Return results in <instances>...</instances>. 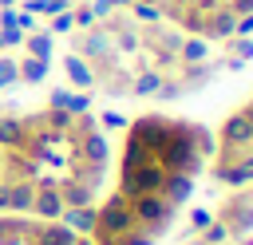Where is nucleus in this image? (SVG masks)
<instances>
[{
	"instance_id": "2",
	"label": "nucleus",
	"mask_w": 253,
	"mask_h": 245,
	"mask_svg": "<svg viewBox=\"0 0 253 245\" xmlns=\"http://www.w3.org/2000/svg\"><path fill=\"white\" fill-rule=\"evenodd\" d=\"M67 71H71V79H75L79 87H91V83H95V71H87V67H83V63L75 59V55L67 59Z\"/></svg>"
},
{
	"instance_id": "4",
	"label": "nucleus",
	"mask_w": 253,
	"mask_h": 245,
	"mask_svg": "<svg viewBox=\"0 0 253 245\" xmlns=\"http://www.w3.org/2000/svg\"><path fill=\"white\" fill-rule=\"evenodd\" d=\"M16 75H20V71H16V63H12V59H0V87H8Z\"/></svg>"
},
{
	"instance_id": "3",
	"label": "nucleus",
	"mask_w": 253,
	"mask_h": 245,
	"mask_svg": "<svg viewBox=\"0 0 253 245\" xmlns=\"http://www.w3.org/2000/svg\"><path fill=\"white\" fill-rule=\"evenodd\" d=\"M47 47H51V43H47V36H32V40H28L32 59H47Z\"/></svg>"
},
{
	"instance_id": "1",
	"label": "nucleus",
	"mask_w": 253,
	"mask_h": 245,
	"mask_svg": "<svg viewBox=\"0 0 253 245\" xmlns=\"http://www.w3.org/2000/svg\"><path fill=\"white\" fill-rule=\"evenodd\" d=\"M16 71H20V79H28V83H40V79L47 75V59H32V55H28V59H24Z\"/></svg>"
},
{
	"instance_id": "5",
	"label": "nucleus",
	"mask_w": 253,
	"mask_h": 245,
	"mask_svg": "<svg viewBox=\"0 0 253 245\" xmlns=\"http://www.w3.org/2000/svg\"><path fill=\"white\" fill-rule=\"evenodd\" d=\"M51 28H55V32H67V28H71V16H67V12H63V16H55V24H51Z\"/></svg>"
}]
</instances>
